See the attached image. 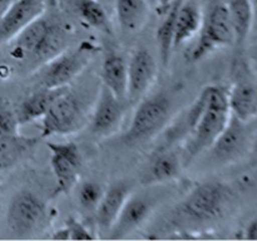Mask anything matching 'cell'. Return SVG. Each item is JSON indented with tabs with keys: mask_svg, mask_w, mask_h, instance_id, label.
<instances>
[{
	"mask_svg": "<svg viewBox=\"0 0 257 241\" xmlns=\"http://www.w3.org/2000/svg\"><path fill=\"white\" fill-rule=\"evenodd\" d=\"M15 133H19V122L15 110H13L7 103L0 100V136Z\"/></svg>",
	"mask_w": 257,
	"mask_h": 241,
	"instance_id": "cell-28",
	"label": "cell"
},
{
	"mask_svg": "<svg viewBox=\"0 0 257 241\" xmlns=\"http://www.w3.org/2000/svg\"><path fill=\"white\" fill-rule=\"evenodd\" d=\"M251 148H252L253 152L257 155V130H256L255 135L252 136V143H251Z\"/></svg>",
	"mask_w": 257,
	"mask_h": 241,
	"instance_id": "cell-34",
	"label": "cell"
},
{
	"mask_svg": "<svg viewBox=\"0 0 257 241\" xmlns=\"http://www.w3.org/2000/svg\"><path fill=\"white\" fill-rule=\"evenodd\" d=\"M98 48L89 40L80 43L75 49L60 53L45 64L42 85L48 88L67 87L89 64Z\"/></svg>",
	"mask_w": 257,
	"mask_h": 241,
	"instance_id": "cell-6",
	"label": "cell"
},
{
	"mask_svg": "<svg viewBox=\"0 0 257 241\" xmlns=\"http://www.w3.org/2000/svg\"><path fill=\"white\" fill-rule=\"evenodd\" d=\"M131 195H132V183L127 181H117L103 192L102 198L94 211L95 222L100 230H110Z\"/></svg>",
	"mask_w": 257,
	"mask_h": 241,
	"instance_id": "cell-14",
	"label": "cell"
},
{
	"mask_svg": "<svg viewBox=\"0 0 257 241\" xmlns=\"http://www.w3.org/2000/svg\"><path fill=\"white\" fill-rule=\"evenodd\" d=\"M157 75V63L152 53L146 48H138L128 63L127 102L137 104L146 97L155 83Z\"/></svg>",
	"mask_w": 257,
	"mask_h": 241,
	"instance_id": "cell-10",
	"label": "cell"
},
{
	"mask_svg": "<svg viewBox=\"0 0 257 241\" xmlns=\"http://www.w3.org/2000/svg\"><path fill=\"white\" fill-rule=\"evenodd\" d=\"M103 192L104 190L102 186L94 181H87V182L80 183L77 191L78 203L84 210L95 211L100 198H102Z\"/></svg>",
	"mask_w": 257,
	"mask_h": 241,
	"instance_id": "cell-27",
	"label": "cell"
},
{
	"mask_svg": "<svg viewBox=\"0 0 257 241\" xmlns=\"http://www.w3.org/2000/svg\"><path fill=\"white\" fill-rule=\"evenodd\" d=\"M52 240H58V241H68L69 240V231H68L67 226H63L59 230L55 231L52 235Z\"/></svg>",
	"mask_w": 257,
	"mask_h": 241,
	"instance_id": "cell-31",
	"label": "cell"
},
{
	"mask_svg": "<svg viewBox=\"0 0 257 241\" xmlns=\"http://www.w3.org/2000/svg\"><path fill=\"white\" fill-rule=\"evenodd\" d=\"M251 5H252L253 10V18H255V23H257V0H250Z\"/></svg>",
	"mask_w": 257,
	"mask_h": 241,
	"instance_id": "cell-35",
	"label": "cell"
},
{
	"mask_svg": "<svg viewBox=\"0 0 257 241\" xmlns=\"http://www.w3.org/2000/svg\"><path fill=\"white\" fill-rule=\"evenodd\" d=\"M124 100H120L102 84L90 118V132L97 137H108L118 131L124 115Z\"/></svg>",
	"mask_w": 257,
	"mask_h": 241,
	"instance_id": "cell-11",
	"label": "cell"
},
{
	"mask_svg": "<svg viewBox=\"0 0 257 241\" xmlns=\"http://www.w3.org/2000/svg\"><path fill=\"white\" fill-rule=\"evenodd\" d=\"M245 238L250 241H257V217L251 220L245 228Z\"/></svg>",
	"mask_w": 257,
	"mask_h": 241,
	"instance_id": "cell-30",
	"label": "cell"
},
{
	"mask_svg": "<svg viewBox=\"0 0 257 241\" xmlns=\"http://www.w3.org/2000/svg\"><path fill=\"white\" fill-rule=\"evenodd\" d=\"M45 0H15L0 19V43L10 42L24 28L44 15Z\"/></svg>",
	"mask_w": 257,
	"mask_h": 241,
	"instance_id": "cell-12",
	"label": "cell"
},
{
	"mask_svg": "<svg viewBox=\"0 0 257 241\" xmlns=\"http://www.w3.org/2000/svg\"><path fill=\"white\" fill-rule=\"evenodd\" d=\"M67 48V35H65V30L60 27L59 24L53 23L50 27L49 32L47 33L45 38L33 57L30 59L35 63H44L47 64L52 59L63 53Z\"/></svg>",
	"mask_w": 257,
	"mask_h": 241,
	"instance_id": "cell-25",
	"label": "cell"
},
{
	"mask_svg": "<svg viewBox=\"0 0 257 241\" xmlns=\"http://www.w3.org/2000/svg\"><path fill=\"white\" fill-rule=\"evenodd\" d=\"M226 4L235 33V45L237 48H242L255 25L252 5L250 0H227Z\"/></svg>",
	"mask_w": 257,
	"mask_h": 241,
	"instance_id": "cell-22",
	"label": "cell"
},
{
	"mask_svg": "<svg viewBox=\"0 0 257 241\" xmlns=\"http://www.w3.org/2000/svg\"><path fill=\"white\" fill-rule=\"evenodd\" d=\"M203 14L193 2H182L176 18L173 48H180L200 32Z\"/></svg>",
	"mask_w": 257,
	"mask_h": 241,
	"instance_id": "cell-20",
	"label": "cell"
},
{
	"mask_svg": "<svg viewBox=\"0 0 257 241\" xmlns=\"http://www.w3.org/2000/svg\"><path fill=\"white\" fill-rule=\"evenodd\" d=\"M84 120V108L80 98L69 89L64 90L53 102L42 118L40 137L64 136L78 131Z\"/></svg>",
	"mask_w": 257,
	"mask_h": 241,
	"instance_id": "cell-7",
	"label": "cell"
},
{
	"mask_svg": "<svg viewBox=\"0 0 257 241\" xmlns=\"http://www.w3.org/2000/svg\"><path fill=\"white\" fill-rule=\"evenodd\" d=\"M47 216L48 208L44 201L33 191L22 190L10 200L7 222L14 235L25 237L40 230Z\"/></svg>",
	"mask_w": 257,
	"mask_h": 241,
	"instance_id": "cell-5",
	"label": "cell"
},
{
	"mask_svg": "<svg viewBox=\"0 0 257 241\" xmlns=\"http://www.w3.org/2000/svg\"><path fill=\"white\" fill-rule=\"evenodd\" d=\"M115 13L123 32L137 33L150 19V5L147 0H115Z\"/></svg>",
	"mask_w": 257,
	"mask_h": 241,
	"instance_id": "cell-21",
	"label": "cell"
},
{
	"mask_svg": "<svg viewBox=\"0 0 257 241\" xmlns=\"http://www.w3.org/2000/svg\"><path fill=\"white\" fill-rule=\"evenodd\" d=\"M171 108V98L163 92L141 99L124 135L125 143H137L155 135L167 122Z\"/></svg>",
	"mask_w": 257,
	"mask_h": 241,
	"instance_id": "cell-4",
	"label": "cell"
},
{
	"mask_svg": "<svg viewBox=\"0 0 257 241\" xmlns=\"http://www.w3.org/2000/svg\"><path fill=\"white\" fill-rule=\"evenodd\" d=\"M38 142L39 138L25 137L19 133L0 136V171L17 165Z\"/></svg>",
	"mask_w": 257,
	"mask_h": 241,
	"instance_id": "cell-23",
	"label": "cell"
},
{
	"mask_svg": "<svg viewBox=\"0 0 257 241\" xmlns=\"http://www.w3.org/2000/svg\"><path fill=\"white\" fill-rule=\"evenodd\" d=\"M50 167L55 178V195H68L77 186L83 167L79 147L74 142H47Z\"/></svg>",
	"mask_w": 257,
	"mask_h": 241,
	"instance_id": "cell-8",
	"label": "cell"
},
{
	"mask_svg": "<svg viewBox=\"0 0 257 241\" xmlns=\"http://www.w3.org/2000/svg\"><path fill=\"white\" fill-rule=\"evenodd\" d=\"M68 231H69V240L72 241H90L94 240L95 236L92 231L83 222L74 217H69L65 221Z\"/></svg>",
	"mask_w": 257,
	"mask_h": 241,
	"instance_id": "cell-29",
	"label": "cell"
},
{
	"mask_svg": "<svg viewBox=\"0 0 257 241\" xmlns=\"http://www.w3.org/2000/svg\"><path fill=\"white\" fill-rule=\"evenodd\" d=\"M158 4H160L161 9L162 10H167L168 8H170V5L172 4L173 0H157Z\"/></svg>",
	"mask_w": 257,
	"mask_h": 241,
	"instance_id": "cell-33",
	"label": "cell"
},
{
	"mask_svg": "<svg viewBox=\"0 0 257 241\" xmlns=\"http://www.w3.org/2000/svg\"><path fill=\"white\" fill-rule=\"evenodd\" d=\"M102 84L107 87L118 99L127 102L128 64L119 54L110 53L104 58L100 69Z\"/></svg>",
	"mask_w": 257,
	"mask_h": 241,
	"instance_id": "cell-19",
	"label": "cell"
},
{
	"mask_svg": "<svg viewBox=\"0 0 257 241\" xmlns=\"http://www.w3.org/2000/svg\"><path fill=\"white\" fill-rule=\"evenodd\" d=\"M182 160L172 151H161L153 156L142 175L143 185L167 182L180 175Z\"/></svg>",
	"mask_w": 257,
	"mask_h": 241,
	"instance_id": "cell-18",
	"label": "cell"
},
{
	"mask_svg": "<svg viewBox=\"0 0 257 241\" xmlns=\"http://www.w3.org/2000/svg\"><path fill=\"white\" fill-rule=\"evenodd\" d=\"M235 45V33L226 3L213 2L202 17L198 39L190 53L192 63L200 62L216 49Z\"/></svg>",
	"mask_w": 257,
	"mask_h": 241,
	"instance_id": "cell-3",
	"label": "cell"
},
{
	"mask_svg": "<svg viewBox=\"0 0 257 241\" xmlns=\"http://www.w3.org/2000/svg\"><path fill=\"white\" fill-rule=\"evenodd\" d=\"M183 0H173L165 12V18L161 22L160 27L157 28L156 33V39H157L158 49H160L161 62L165 67H167L171 59V53L173 49V37H175V27L176 18H177L178 9Z\"/></svg>",
	"mask_w": 257,
	"mask_h": 241,
	"instance_id": "cell-24",
	"label": "cell"
},
{
	"mask_svg": "<svg viewBox=\"0 0 257 241\" xmlns=\"http://www.w3.org/2000/svg\"><path fill=\"white\" fill-rule=\"evenodd\" d=\"M14 0H0V19L3 18V15L7 13V10L9 9V7L12 5V3Z\"/></svg>",
	"mask_w": 257,
	"mask_h": 241,
	"instance_id": "cell-32",
	"label": "cell"
},
{
	"mask_svg": "<svg viewBox=\"0 0 257 241\" xmlns=\"http://www.w3.org/2000/svg\"><path fill=\"white\" fill-rule=\"evenodd\" d=\"M79 17L89 27L104 34L112 35L113 28L107 12L98 0H74Z\"/></svg>",
	"mask_w": 257,
	"mask_h": 241,
	"instance_id": "cell-26",
	"label": "cell"
},
{
	"mask_svg": "<svg viewBox=\"0 0 257 241\" xmlns=\"http://www.w3.org/2000/svg\"><path fill=\"white\" fill-rule=\"evenodd\" d=\"M247 123L231 115L227 126L222 131L211 148V158L216 163H230L238 160L252 143V136L248 133Z\"/></svg>",
	"mask_w": 257,
	"mask_h": 241,
	"instance_id": "cell-9",
	"label": "cell"
},
{
	"mask_svg": "<svg viewBox=\"0 0 257 241\" xmlns=\"http://www.w3.org/2000/svg\"><path fill=\"white\" fill-rule=\"evenodd\" d=\"M205 90V107L183 146L182 165L185 166L210 150L231 118L227 90L220 85H207Z\"/></svg>",
	"mask_w": 257,
	"mask_h": 241,
	"instance_id": "cell-1",
	"label": "cell"
},
{
	"mask_svg": "<svg viewBox=\"0 0 257 241\" xmlns=\"http://www.w3.org/2000/svg\"><path fill=\"white\" fill-rule=\"evenodd\" d=\"M67 89L68 87H42L40 89L35 90L32 94L28 95L27 98H24L15 110L19 126L28 125V123H32L37 119H42L43 115L47 113L50 105L53 104V102Z\"/></svg>",
	"mask_w": 257,
	"mask_h": 241,
	"instance_id": "cell-15",
	"label": "cell"
},
{
	"mask_svg": "<svg viewBox=\"0 0 257 241\" xmlns=\"http://www.w3.org/2000/svg\"><path fill=\"white\" fill-rule=\"evenodd\" d=\"M231 196L230 187L221 181L203 182L181 201L177 215L192 223L211 222L222 216Z\"/></svg>",
	"mask_w": 257,
	"mask_h": 241,
	"instance_id": "cell-2",
	"label": "cell"
},
{
	"mask_svg": "<svg viewBox=\"0 0 257 241\" xmlns=\"http://www.w3.org/2000/svg\"><path fill=\"white\" fill-rule=\"evenodd\" d=\"M153 203L146 196L131 195L120 210L117 220L113 223L109 238H123L140 227L152 212Z\"/></svg>",
	"mask_w": 257,
	"mask_h": 241,
	"instance_id": "cell-13",
	"label": "cell"
},
{
	"mask_svg": "<svg viewBox=\"0 0 257 241\" xmlns=\"http://www.w3.org/2000/svg\"><path fill=\"white\" fill-rule=\"evenodd\" d=\"M53 22L40 17L30 23L12 39V55L17 59H30L49 32Z\"/></svg>",
	"mask_w": 257,
	"mask_h": 241,
	"instance_id": "cell-17",
	"label": "cell"
},
{
	"mask_svg": "<svg viewBox=\"0 0 257 241\" xmlns=\"http://www.w3.org/2000/svg\"><path fill=\"white\" fill-rule=\"evenodd\" d=\"M231 115L242 122H251L257 115V84L250 79H240L228 92Z\"/></svg>",
	"mask_w": 257,
	"mask_h": 241,
	"instance_id": "cell-16",
	"label": "cell"
}]
</instances>
